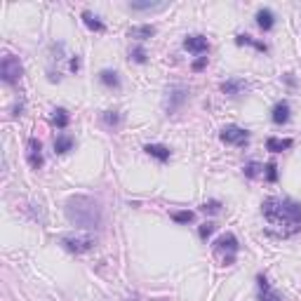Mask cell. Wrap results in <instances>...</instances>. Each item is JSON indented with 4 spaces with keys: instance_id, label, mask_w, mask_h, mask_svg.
Instances as JSON below:
<instances>
[{
    "instance_id": "24",
    "label": "cell",
    "mask_w": 301,
    "mask_h": 301,
    "mask_svg": "<svg viewBox=\"0 0 301 301\" xmlns=\"http://www.w3.org/2000/svg\"><path fill=\"white\" fill-rule=\"evenodd\" d=\"M104 123H106L108 127H118V125H120V116H118L116 111H106V113H104Z\"/></svg>"
},
{
    "instance_id": "32",
    "label": "cell",
    "mask_w": 301,
    "mask_h": 301,
    "mask_svg": "<svg viewBox=\"0 0 301 301\" xmlns=\"http://www.w3.org/2000/svg\"><path fill=\"white\" fill-rule=\"evenodd\" d=\"M130 301H139V296H137V294H134V296H130Z\"/></svg>"
},
{
    "instance_id": "30",
    "label": "cell",
    "mask_w": 301,
    "mask_h": 301,
    "mask_svg": "<svg viewBox=\"0 0 301 301\" xmlns=\"http://www.w3.org/2000/svg\"><path fill=\"white\" fill-rule=\"evenodd\" d=\"M205 64H207V57H200V59H198V62L193 64V71H200L202 66H205Z\"/></svg>"
},
{
    "instance_id": "21",
    "label": "cell",
    "mask_w": 301,
    "mask_h": 301,
    "mask_svg": "<svg viewBox=\"0 0 301 301\" xmlns=\"http://www.w3.org/2000/svg\"><path fill=\"white\" fill-rule=\"evenodd\" d=\"M235 43H238V45H254L256 50L266 52V45H263V43H256V40H252V36H238V38H235Z\"/></svg>"
},
{
    "instance_id": "27",
    "label": "cell",
    "mask_w": 301,
    "mask_h": 301,
    "mask_svg": "<svg viewBox=\"0 0 301 301\" xmlns=\"http://www.w3.org/2000/svg\"><path fill=\"white\" fill-rule=\"evenodd\" d=\"M198 233H200V238H202V240H207L209 235L214 233V224H209V221H207V224H202L200 228H198Z\"/></svg>"
},
{
    "instance_id": "6",
    "label": "cell",
    "mask_w": 301,
    "mask_h": 301,
    "mask_svg": "<svg viewBox=\"0 0 301 301\" xmlns=\"http://www.w3.org/2000/svg\"><path fill=\"white\" fill-rule=\"evenodd\" d=\"M62 245L69 252H76V254H80V252H90V249L94 247V240L90 238V235H83V238H64L62 240Z\"/></svg>"
},
{
    "instance_id": "31",
    "label": "cell",
    "mask_w": 301,
    "mask_h": 301,
    "mask_svg": "<svg viewBox=\"0 0 301 301\" xmlns=\"http://www.w3.org/2000/svg\"><path fill=\"white\" fill-rule=\"evenodd\" d=\"M71 69H73V71L80 69V59H78V57H73V59H71Z\"/></svg>"
},
{
    "instance_id": "9",
    "label": "cell",
    "mask_w": 301,
    "mask_h": 301,
    "mask_svg": "<svg viewBox=\"0 0 301 301\" xmlns=\"http://www.w3.org/2000/svg\"><path fill=\"white\" fill-rule=\"evenodd\" d=\"M29 165L33 170H40L43 167V153H40V141L31 139L29 141Z\"/></svg>"
},
{
    "instance_id": "25",
    "label": "cell",
    "mask_w": 301,
    "mask_h": 301,
    "mask_svg": "<svg viewBox=\"0 0 301 301\" xmlns=\"http://www.w3.org/2000/svg\"><path fill=\"white\" fill-rule=\"evenodd\" d=\"M130 59H134L137 64H144L146 62V52H144V47H134L130 52Z\"/></svg>"
},
{
    "instance_id": "26",
    "label": "cell",
    "mask_w": 301,
    "mask_h": 301,
    "mask_svg": "<svg viewBox=\"0 0 301 301\" xmlns=\"http://www.w3.org/2000/svg\"><path fill=\"white\" fill-rule=\"evenodd\" d=\"M259 170H263V167L259 165V162H247V165L242 167V172H245L247 177H256V174H259Z\"/></svg>"
},
{
    "instance_id": "23",
    "label": "cell",
    "mask_w": 301,
    "mask_h": 301,
    "mask_svg": "<svg viewBox=\"0 0 301 301\" xmlns=\"http://www.w3.org/2000/svg\"><path fill=\"white\" fill-rule=\"evenodd\" d=\"M240 87H242V83H240V80H228V83H224V85H221V90H224L226 94H238Z\"/></svg>"
},
{
    "instance_id": "17",
    "label": "cell",
    "mask_w": 301,
    "mask_h": 301,
    "mask_svg": "<svg viewBox=\"0 0 301 301\" xmlns=\"http://www.w3.org/2000/svg\"><path fill=\"white\" fill-rule=\"evenodd\" d=\"M99 80L104 83L106 87H120V78H118L116 71H101L99 73Z\"/></svg>"
},
{
    "instance_id": "8",
    "label": "cell",
    "mask_w": 301,
    "mask_h": 301,
    "mask_svg": "<svg viewBox=\"0 0 301 301\" xmlns=\"http://www.w3.org/2000/svg\"><path fill=\"white\" fill-rule=\"evenodd\" d=\"M184 47L193 54H202V52H207L209 50V43H207L205 36H188V38L184 40Z\"/></svg>"
},
{
    "instance_id": "7",
    "label": "cell",
    "mask_w": 301,
    "mask_h": 301,
    "mask_svg": "<svg viewBox=\"0 0 301 301\" xmlns=\"http://www.w3.org/2000/svg\"><path fill=\"white\" fill-rule=\"evenodd\" d=\"M188 99V92H186L184 87H174V90H170L167 92V99H165V108L170 111V113H174L177 108H181V104Z\"/></svg>"
},
{
    "instance_id": "1",
    "label": "cell",
    "mask_w": 301,
    "mask_h": 301,
    "mask_svg": "<svg viewBox=\"0 0 301 301\" xmlns=\"http://www.w3.org/2000/svg\"><path fill=\"white\" fill-rule=\"evenodd\" d=\"M263 216L270 226L280 228L282 235H294L301 231V207L292 200H278L268 198L263 200Z\"/></svg>"
},
{
    "instance_id": "19",
    "label": "cell",
    "mask_w": 301,
    "mask_h": 301,
    "mask_svg": "<svg viewBox=\"0 0 301 301\" xmlns=\"http://www.w3.org/2000/svg\"><path fill=\"white\" fill-rule=\"evenodd\" d=\"M52 120H54V125H57V127H66V125H69V113H66V111H64V108H57V111H54V116H52Z\"/></svg>"
},
{
    "instance_id": "2",
    "label": "cell",
    "mask_w": 301,
    "mask_h": 301,
    "mask_svg": "<svg viewBox=\"0 0 301 301\" xmlns=\"http://www.w3.org/2000/svg\"><path fill=\"white\" fill-rule=\"evenodd\" d=\"M66 216L78 228L97 231L101 224V207L99 202L90 198V195H71L66 200Z\"/></svg>"
},
{
    "instance_id": "15",
    "label": "cell",
    "mask_w": 301,
    "mask_h": 301,
    "mask_svg": "<svg viewBox=\"0 0 301 301\" xmlns=\"http://www.w3.org/2000/svg\"><path fill=\"white\" fill-rule=\"evenodd\" d=\"M256 282H259V289H261V301H282L278 296V292H273V289L268 287V282H266V278H263V275H259V278H256Z\"/></svg>"
},
{
    "instance_id": "28",
    "label": "cell",
    "mask_w": 301,
    "mask_h": 301,
    "mask_svg": "<svg viewBox=\"0 0 301 301\" xmlns=\"http://www.w3.org/2000/svg\"><path fill=\"white\" fill-rule=\"evenodd\" d=\"M219 209H221V205H219L216 200H209V202H205V205H202V212H207V214H216Z\"/></svg>"
},
{
    "instance_id": "5",
    "label": "cell",
    "mask_w": 301,
    "mask_h": 301,
    "mask_svg": "<svg viewBox=\"0 0 301 301\" xmlns=\"http://www.w3.org/2000/svg\"><path fill=\"white\" fill-rule=\"evenodd\" d=\"M221 141H226V144H233V146H245L249 141V132L242 130V127H238V125H228V127H224L221 130Z\"/></svg>"
},
{
    "instance_id": "12",
    "label": "cell",
    "mask_w": 301,
    "mask_h": 301,
    "mask_svg": "<svg viewBox=\"0 0 301 301\" xmlns=\"http://www.w3.org/2000/svg\"><path fill=\"white\" fill-rule=\"evenodd\" d=\"M289 120V104L287 101H278L275 108H273V123L275 125H282Z\"/></svg>"
},
{
    "instance_id": "14",
    "label": "cell",
    "mask_w": 301,
    "mask_h": 301,
    "mask_svg": "<svg viewBox=\"0 0 301 301\" xmlns=\"http://www.w3.org/2000/svg\"><path fill=\"white\" fill-rule=\"evenodd\" d=\"M289 146H292V139H278V137H268L266 139V148L270 153H280V151H285Z\"/></svg>"
},
{
    "instance_id": "22",
    "label": "cell",
    "mask_w": 301,
    "mask_h": 301,
    "mask_svg": "<svg viewBox=\"0 0 301 301\" xmlns=\"http://www.w3.org/2000/svg\"><path fill=\"white\" fill-rule=\"evenodd\" d=\"M172 219L177 221V224H188V221H193V212H172Z\"/></svg>"
},
{
    "instance_id": "13",
    "label": "cell",
    "mask_w": 301,
    "mask_h": 301,
    "mask_svg": "<svg viewBox=\"0 0 301 301\" xmlns=\"http://www.w3.org/2000/svg\"><path fill=\"white\" fill-rule=\"evenodd\" d=\"M144 151H146L148 155H153L155 160H160V162L170 160V148H167V146H160V144H148Z\"/></svg>"
},
{
    "instance_id": "4",
    "label": "cell",
    "mask_w": 301,
    "mask_h": 301,
    "mask_svg": "<svg viewBox=\"0 0 301 301\" xmlns=\"http://www.w3.org/2000/svg\"><path fill=\"white\" fill-rule=\"evenodd\" d=\"M214 249H216V254H224V263H233L235 252H238V240H235L233 233H224V235L216 238Z\"/></svg>"
},
{
    "instance_id": "10",
    "label": "cell",
    "mask_w": 301,
    "mask_h": 301,
    "mask_svg": "<svg viewBox=\"0 0 301 301\" xmlns=\"http://www.w3.org/2000/svg\"><path fill=\"white\" fill-rule=\"evenodd\" d=\"M256 24H259V29H263V31H270L273 24H275V15H273L268 8H261L256 12Z\"/></svg>"
},
{
    "instance_id": "11",
    "label": "cell",
    "mask_w": 301,
    "mask_h": 301,
    "mask_svg": "<svg viewBox=\"0 0 301 301\" xmlns=\"http://www.w3.org/2000/svg\"><path fill=\"white\" fill-rule=\"evenodd\" d=\"M127 36L130 38H137V40H148L155 36V26H132L130 31H127Z\"/></svg>"
},
{
    "instance_id": "29",
    "label": "cell",
    "mask_w": 301,
    "mask_h": 301,
    "mask_svg": "<svg viewBox=\"0 0 301 301\" xmlns=\"http://www.w3.org/2000/svg\"><path fill=\"white\" fill-rule=\"evenodd\" d=\"M266 179H268V181H275V179H278V167H275L273 162L266 165Z\"/></svg>"
},
{
    "instance_id": "20",
    "label": "cell",
    "mask_w": 301,
    "mask_h": 301,
    "mask_svg": "<svg viewBox=\"0 0 301 301\" xmlns=\"http://www.w3.org/2000/svg\"><path fill=\"white\" fill-rule=\"evenodd\" d=\"M134 12H141V10H162L165 3H132L130 5Z\"/></svg>"
},
{
    "instance_id": "16",
    "label": "cell",
    "mask_w": 301,
    "mask_h": 301,
    "mask_svg": "<svg viewBox=\"0 0 301 301\" xmlns=\"http://www.w3.org/2000/svg\"><path fill=\"white\" fill-rule=\"evenodd\" d=\"M71 148H73V137H69V134H59V137L54 139V151H57V153H66Z\"/></svg>"
},
{
    "instance_id": "18",
    "label": "cell",
    "mask_w": 301,
    "mask_h": 301,
    "mask_svg": "<svg viewBox=\"0 0 301 301\" xmlns=\"http://www.w3.org/2000/svg\"><path fill=\"white\" fill-rule=\"evenodd\" d=\"M83 19H85L87 29H92V31H104V24H101L97 17H92V12H83Z\"/></svg>"
},
{
    "instance_id": "3",
    "label": "cell",
    "mask_w": 301,
    "mask_h": 301,
    "mask_svg": "<svg viewBox=\"0 0 301 301\" xmlns=\"http://www.w3.org/2000/svg\"><path fill=\"white\" fill-rule=\"evenodd\" d=\"M0 76L3 80L8 83V85H17L19 83V78H22V62L8 54V57H3V64H0Z\"/></svg>"
}]
</instances>
